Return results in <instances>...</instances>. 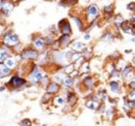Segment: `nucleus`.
<instances>
[{"instance_id":"nucleus-1","label":"nucleus","mask_w":135,"mask_h":126,"mask_svg":"<svg viewBox=\"0 0 135 126\" xmlns=\"http://www.w3.org/2000/svg\"><path fill=\"white\" fill-rule=\"evenodd\" d=\"M7 87L12 90H22L28 86V82L25 78L19 75H14L11 77L9 81L7 82Z\"/></svg>"},{"instance_id":"nucleus-2","label":"nucleus","mask_w":135,"mask_h":126,"mask_svg":"<svg viewBox=\"0 0 135 126\" xmlns=\"http://www.w3.org/2000/svg\"><path fill=\"white\" fill-rule=\"evenodd\" d=\"M101 10L98 5L96 4H89L85 9V21L88 25L96 22L97 19L100 17Z\"/></svg>"},{"instance_id":"nucleus-3","label":"nucleus","mask_w":135,"mask_h":126,"mask_svg":"<svg viewBox=\"0 0 135 126\" xmlns=\"http://www.w3.org/2000/svg\"><path fill=\"white\" fill-rule=\"evenodd\" d=\"M1 45L11 48V49L15 48L20 45V38H19V36L16 33L8 30V31H6L3 34V36H2V44Z\"/></svg>"},{"instance_id":"nucleus-4","label":"nucleus","mask_w":135,"mask_h":126,"mask_svg":"<svg viewBox=\"0 0 135 126\" xmlns=\"http://www.w3.org/2000/svg\"><path fill=\"white\" fill-rule=\"evenodd\" d=\"M38 55H40V53L32 47L25 48V49H23L20 52V58L23 59V60H26V61L36 60L37 57H38Z\"/></svg>"},{"instance_id":"nucleus-5","label":"nucleus","mask_w":135,"mask_h":126,"mask_svg":"<svg viewBox=\"0 0 135 126\" xmlns=\"http://www.w3.org/2000/svg\"><path fill=\"white\" fill-rule=\"evenodd\" d=\"M130 77L132 79H134V66L127 64L120 71H119V78L123 80H128V82L130 81Z\"/></svg>"},{"instance_id":"nucleus-6","label":"nucleus","mask_w":135,"mask_h":126,"mask_svg":"<svg viewBox=\"0 0 135 126\" xmlns=\"http://www.w3.org/2000/svg\"><path fill=\"white\" fill-rule=\"evenodd\" d=\"M58 30L60 32V34H65V35H71L73 33L71 24H70L68 19H64V20L59 21V23H58Z\"/></svg>"},{"instance_id":"nucleus-7","label":"nucleus","mask_w":135,"mask_h":126,"mask_svg":"<svg viewBox=\"0 0 135 126\" xmlns=\"http://www.w3.org/2000/svg\"><path fill=\"white\" fill-rule=\"evenodd\" d=\"M15 8V4L12 2V1H7V0H4L1 2V9H0V13L3 15V16L7 17L11 15V13L14 10Z\"/></svg>"},{"instance_id":"nucleus-8","label":"nucleus","mask_w":135,"mask_h":126,"mask_svg":"<svg viewBox=\"0 0 135 126\" xmlns=\"http://www.w3.org/2000/svg\"><path fill=\"white\" fill-rule=\"evenodd\" d=\"M58 49L59 50H65L68 47H70L71 44V35H65V34H60V36L56 39Z\"/></svg>"},{"instance_id":"nucleus-9","label":"nucleus","mask_w":135,"mask_h":126,"mask_svg":"<svg viewBox=\"0 0 135 126\" xmlns=\"http://www.w3.org/2000/svg\"><path fill=\"white\" fill-rule=\"evenodd\" d=\"M32 48L35 49L38 53L43 52L45 50V48H46L44 37L43 36H35L33 39H32Z\"/></svg>"},{"instance_id":"nucleus-10","label":"nucleus","mask_w":135,"mask_h":126,"mask_svg":"<svg viewBox=\"0 0 135 126\" xmlns=\"http://www.w3.org/2000/svg\"><path fill=\"white\" fill-rule=\"evenodd\" d=\"M18 62H19V60H18L17 58L13 55V56H9V57H7L3 63H4V65L7 67V68H9L12 71L13 70H15V69H17L18 67Z\"/></svg>"},{"instance_id":"nucleus-11","label":"nucleus","mask_w":135,"mask_h":126,"mask_svg":"<svg viewBox=\"0 0 135 126\" xmlns=\"http://www.w3.org/2000/svg\"><path fill=\"white\" fill-rule=\"evenodd\" d=\"M51 101L55 108H61L67 103L66 96H64V95H54Z\"/></svg>"},{"instance_id":"nucleus-12","label":"nucleus","mask_w":135,"mask_h":126,"mask_svg":"<svg viewBox=\"0 0 135 126\" xmlns=\"http://www.w3.org/2000/svg\"><path fill=\"white\" fill-rule=\"evenodd\" d=\"M70 48H71V50H72L73 52L82 53L86 47H85V45L82 41H80V40H74V41H71Z\"/></svg>"},{"instance_id":"nucleus-13","label":"nucleus","mask_w":135,"mask_h":126,"mask_svg":"<svg viewBox=\"0 0 135 126\" xmlns=\"http://www.w3.org/2000/svg\"><path fill=\"white\" fill-rule=\"evenodd\" d=\"M46 89V93H50L52 95H56L61 89V86L55 82H50V84L45 88Z\"/></svg>"},{"instance_id":"nucleus-14","label":"nucleus","mask_w":135,"mask_h":126,"mask_svg":"<svg viewBox=\"0 0 135 126\" xmlns=\"http://www.w3.org/2000/svg\"><path fill=\"white\" fill-rule=\"evenodd\" d=\"M13 56L12 49L8 47H5L3 45L0 46V62H3L7 57Z\"/></svg>"},{"instance_id":"nucleus-15","label":"nucleus","mask_w":135,"mask_h":126,"mask_svg":"<svg viewBox=\"0 0 135 126\" xmlns=\"http://www.w3.org/2000/svg\"><path fill=\"white\" fill-rule=\"evenodd\" d=\"M108 87H109V90L111 91V93H113V94H119L122 91L120 84L118 80H111L108 84Z\"/></svg>"},{"instance_id":"nucleus-16","label":"nucleus","mask_w":135,"mask_h":126,"mask_svg":"<svg viewBox=\"0 0 135 126\" xmlns=\"http://www.w3.org/2000/svg\"><path fill=\"white\" fill-rule=\"evenodd\" d=\"M66 100H67L68 106H70L71 108H73L78 102V96L76 95L75 92H73V91H68V95L67 97H66Z\"/></svg>"},{"instance_id":"nucleus-17","label":"nucleus","mask_w":135,"mask_h":126,"mask_svg":"<svg viewBox=\"0 0 135 126\" xmlns=\"http://www.w3.org/2000/svg\"><path fill=\"white\" fill-rule=\"evenodd\" d=\"M119 29H122V31L127 33V34H131L134 35V25H132L131 23H129V21H124L119 27Z\"/></svg>"},{"instance_id":"nucleus-18","label":"nucleus","mask_w":135,"mask_h":126,"mask_svg":"<svg viewBox=\"0 0 135 126\" xmlns=\"http://www.w3.org/2000/svg\"><path fill=\"white\" fill-rule=\"evenodd\" d=\"M72 19H73V22L75 23L76 27L78 28V30L84 31L85 23H84V21H83V19H82L81 17H79L78 15H72Z\"/></svg>"},{"instance_id":"nucleus-19","label":"nucleus","mask_w":135,"mask_h":126,"mask_svg":"<svg viewBox=\"0 0 135 126\" xmlns=\"http://www.w3.org/2000/svg\"><path fill=\"white\" fill-rule=\"evenodd\" d=\"M82 85H83V87H84L85 89L90 90V89H93V88L95 87L96 81H95V79H94L91 76H89V77H87L86 79L82 80Z\"/></svg>"},{"instance_id":"nucleus-20","label":"nucleus","mask_w":135,"mask_h":126,"mask_svg":"<svg viewBox=\"0 0 135 126\" xmlns=\"http://www.w3.org/2000/svg\"><path fill=\"white\" fill-rule=\"evenodd\" d=\"M102 102H96V101H93L90 98L86 99L85 100V107L88 109V110H91V111H97L99 106L101 104Z\"/></svg>"},{"instance_id":"nucleus-21","label":"nucleus","mask_w":135,"mask_h":126,"mask_svg":"<svg viewBox=\"0 0 135 126\" xmlns=\"http://www.w3.org/2000/svg\"><path fill=\"white\" fill-rule=\"evenodd\" d=\"M114 39H115L114 34H113L111 31H109V30L106 31L101 36V40H105V41H107V43H112Z\"/></svg>"},{"instance_id":"nucleus-22","label":"nucleus","mask_w":135,"mask_h":126,"mask_svg":"<svg viewBox=\"0 0 135 126\" xmlns=\"http://www.w3.org/2000/svg\"><path fill=\"white\" fill-rule=\"evenodd\" d=\"M78 70H79L80 74H87V72H89L90 71V64H89V62L87 60L83 61V63L80 65Z\"/></svg>"},{"instance_id":"nucleus-23","label":"nucleus","mask_w":135,"mask_h":126,"mask_svg":"<svg viewBox=\"0 0 135 126\" xmlns=\"http://www.w3.org/2000/svg\"><path fill=\"white\" fill-rule=\"evenodd\" d=\"M12 72H13V71H12L9 68H7V67L4 65V63L0 62V74H1L4 78H6V77L11 76V75H12Z\"/></svg>"},{"instance_id":"nucleus-24","label":"nucleus","mask_w":135,"mask_h":126,"mask_svg":"<svg viewBox=\"0 0 135 126\" xmlns=\"http://www.w3.org/2000/svg\"><path fill=\"white\" fill-rule=\"evenodd\" d=\"M61 85H62V87H65L67 89H70V88H72L74 86V79L70 78L69 76H66V78L64 79Z\"/></svg>"},{"instance_id":"nucleus-25","label":"nucleus","mask_w":135,"mask_h":126,"mask_svg":"<svg viewBox=\"0 0 135 126\" xmlns=\"http://www.w3.org/2000/svg\"><path fill=\"white\" fill-rule=\"evenodd\" d=\"M126 65H127V62H126V60L123 59V58H118V59H117V60L114 61V66H115V68H117L118 70H119V71H120Z\"/></svg>"},{"instance_id":"nucleus-26","label":"nucleus","mask_w":135,"mask_h":126,"mask_svg":"<svg viewBox=\"0 0 135 126\" xmlns=\"http://www.w3.org/2000/svg\"><path fill=\"white\" fill-rule=\"evenodd\" d=\"M82 57L84 58L85 60H88V59H90L93 57V49H91V47L85 48L84 51L82 52Z\"/></svg>"},{"instance_id":"nucleus-27","label":"nucleus","mask_w":135,"mask_h":126,"mask_svg":"<svg viewBox=\"0 0 135 126\" xmlns=\"http://www.w3.org/2000/svg\"><path fill=\"white\" fill-rule=\"evenodd\" d=\"M113 9H114V5H113V3L107 4V5L104 6V13L109 17L112 16V14H113Z\"/></svg>"},{"instance_id":"nucleus-28","label":"nucleus","mask_w":135,"mask_h":126,"mask_svg":"<svg viewBox=\"0 0 135 126\" xmlns=\"http://www.w3.org/2000/svg\"><path fill=\"white\" fill-rule=\"evenodd\" d=\"M51 80H50V77L49 76H47V75H45L44 77H43V79L41 80V82H40V85L42 86V87H44V88H46L49 84H50Z\"/></svg>"},{"instance_id":"nucleus-29","label":"nucleus","mask_w":135,"mask_h":126,"mask_svg":"<svg viewBox=\"0 0 135 126\" xmlns=\"http://www.w3.org/2000/svg\"><path fill=\"white\" fill-rule=\"evenodd\" d=\"M53 96H54V95L50 94V93H45V94L43 95L42 99H41L42 103H43V104H44V103H48V102H49V100H52Z\"/></svg>"},{"instance_id":"nucleus-30","label":"nucleus","mask_w":135,"mask_h":126,"mask_svg":"<svg viewBox=\"0 0 135 126\" xmlns=\"http://www.w3.org/2000/svg\"><path fill=\"white\" fill-rule=\"evenodd\" d=\"M19 125L20 126H32V121L28 118H25V119H22L20 122H19Z\"/></svg>"},{"instance_id":"nucleus-31","label":"nucleus","mask_w":135,"mask_h":126,"mask_svg":"<svg viewBox=\"0 0 135 126\" xmlns=\"http://www.w3.org/2000/svg\"><path fill=\"white\" fill-rule=\"evenodd\" d=\"M81 56H82V53H76V52H74L69 62H70V63H74L75 61H76V60H78V59H79Z\"/></svg>"},{"instance_id":"nucleus-32","label":"nucleus","mask_w":135,"mask_h":126,"mask_svg":"<svg viewBox=\"0 0 135 126\" xmlns=\"http://www.w3.org/2000/svg\"><path fill=\"white\" fill-rule=\"evenodd\" d=\"M106 110H107V108H106L105 103H104V102H102L101 104L99 106V108H98L97 112H98L99 114H102V115H104V114H105V112H106Z\"/></svg>"},{"instance_id":"nucleus-33","label":"nucleus","mask_w":135,"mask_h":126,"mask_svg":"<svg viewBox=\"0 0 135 126\" xmlns=\"http://www.w3.org/2000/svg\"><path fill=\"white\" fill-rule=\"evenodd\" d=\"M127 99H128V100H135V91L134 90H128Z\"/></svg>"},{"instance_id":"nucleus-34","label":"nucleus","mask_w":135,"mask_h":126,"mask_svg":"<svg viewBox=\"0 0 135 126\" xmlns=\"http://www.w3.org/2000/svg\"><path fill=\"white\" fill-rule=\"evenodd\" d=\"M69 77H70V78H72V79L79 78V77H80V72H79V70H78V69H75V70H73V71L69 75Z\"/></svg>"},{"instance_id":"nucleus-35","label":"nucleus","mask_w":135,"mask_h":126,"mask_svg":"<svg viewBox=\"0 0 135 126\" xmlns=\"http://www.w3.org/2000/svg\"><path fill=\"white\" fill-rule=\"evenodd\" d=\"M135 88V80H131L128 82V90H134Z\"/></svg>"},{"instance_id":"nucleus-36","label":"nucleus","mask_w":135,"mask_h":126,"mask_svg":"<svg viewBox=\"0 0 135 126\" xmlns=\"http://www.w3.org/2000/svg\"><path fill=\"white\" fill-rule=\"evenodd\" d=\"M127 8H128V10H131L132 13H134L135 10V3L132 1V2H130L128 5H127Z\"/></svg>"},{"instance_id":"nucleus-37","label":"nucleus","mask_w":135,"mask_h":126,"mask_svg":"<svg viewBox=\"0 0 135 126\" xmlns=\"http://www.w3.org/2000/svg\"><path fill=\"white\" fill-rule=\"evenodd\" d=\"M83 38H84V40H90V39H91L90 33H89V32H85V34L83 35Z\"/></svg>"},{"instance_id":"nucleus-38","label":"nucleus","mask_w":135,"mask_h":126,"mask_svg":"<svg viewBox=\"0 0 135 126\" xmlns=\"http://www.w3.org/2000/svg\"><path fill=\"white\" fill-rule=\"evenodd\" d=\"M129 23H131L132 25H134V23H135V16H134V14H132V16H131L130 20H129Z\"/></svg>"},{"instance_id":"nucleus-39","label":"nucleus","mask_w":135,"mask_h":126,"mask_svg":"<svg viewBox=\"0 0 135 126\" xmlns=\"http://www.w3.org/2000/svg\"><path fill=\"white\" fill-rule=\"evenodd\" d=\"M5 88H6L5 86H1V87H0V92H2V91H4V90H5Z\"/></svg>"},{"instance_id":"nucleus-40","label":"nucleus","mask_w":135,"mask_h":126,"mask_svg":"<svg viewBox=\"0 0 135 126\" xmlns=\"http://www.w3.org/2000/svg\"><path fill=\"white\" fill-rule=\"evenodd\" d=\"M11 1H12V2H13V3L15 4V3H18V2L20 1V0H11Z\"/></svg>"},{"instance_id":"nucleus-41","label":"nucleus","mask_w":135,"mask_h":126,"mask_svg":"<svg viewBox=\"0 0 135 126\" xmlns=\"http://www.w3.org/2000/svg\"><path fill=\"white\" fill-rule=\"evenodd\" d=\"M132 52V50H126V54H130Z\"/></svg>"},{"instance_id":"nucleus-42","label":"nucleus","mask_w":135,"mask_h":126,"mask_svg":"<svg viewBox=\"0 0 135 126\" xmlns=\"http://www.w3.org/2000/svg\"><path fill=\"white\" fill-rule=\"evenodd\" d=\"M131 41H132V44H134V41H135V39H134V36L131 38Z\"/></svg>"},{"instance_id":"nucleus-43","label":"nucleus","mask_w":135,"mask_h":126,"mask_svg":"<svg viewBox=\"0 0 135 126\" xmlns=\"http://www.w3.org/2000/svg\"><path fill=\"white\" fill-rule=\"evenodd\" d=\"M32 126H41V125H33V124H32Z\"/></svg>"},{"instance_id":"nucleus-44","label":"nucleus","mask_w":135,"mask_h":126,"mask_svg":"<svg viewBox=\"0 0 135 126\" xmlns=\"http://www.w3.org/2000/svg\"><path fill=\"white\" fill-rule=\"evenodd\" d=\"M47 1H54V0H47Z\"/></svg>"},{"instance_id":"nucleus-45","label":"nucleus","mask_w":135,"mask_h":126,"mask_svg":"<svg viewBox=\"0 0 135 126\" xmlns=\"http://www.w3.org/2000/svg\"><path fill=\"white\" fill-rule=\"evenodd\" d=\"M1 2H2V1H1V0H0V3H1Z\"/></svg>"},{"instance_id":"nucleus-46","label":"nucleus","mask_w":135,"mask_h":126,"mask_svg":"<svg viewBox=\"0 0 135 126\" xmlns=\"http://www.w3.org/2000/svg\"><path fill=\"white\" fill-rule=\"evenodd\" d=\"M1 1H2V0H1Z\"/></svg>"}]
</instances>
